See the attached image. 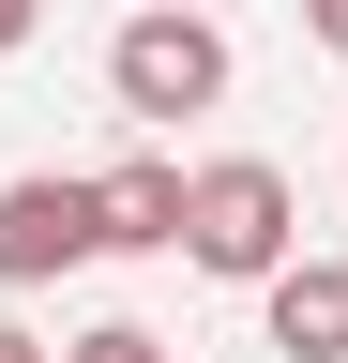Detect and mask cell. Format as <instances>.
<instances>
[{"label":"cell","instance_id":"cell-1","mask_svg":"<svg viewBox=\"0 0 348 363\" xmlns=\"http://www.w3.org/2000/svg\"><path fill=\"white\" fill-rule=\"evenodd\" d=\"M303 242V197H288V167L273 152H228V167H182V257L197 272H228V288H257Z\"/></svg>","mask_w":348,"mask_h":363},{"label":"cell","instance_id":"cell-2","mask_svg":"<svg viewBox=\"0 0 348 363\" xmlns=\"http://www.w3.org/2000/svg\"><path fill=\"white\" fill-rule=\"evenodd\" d=\"M228 30L197 16V0H137L106 45V91H121V121H197V106H228Z\"/></svg>","mask_w":348,"mask_h":363},{"label":"cell","instance_id":"cell-3","mask_svg":"<svg viewBox=\"0 0 348 363\" xmlns=\"http://www.w3.org/2000/svg\"><path fill=\"white\" fill-rule=\"evenodd\" d=\"M76 257H106V197L76 167H30L0 182V288H61Z\"/></svg>","mask_w":348,"mask_h":363},{"label":"cell","instance_id":"cell-4","mask_svg":"<svg viewBox=\"0 0 348 363\" xmlns=\"http://www.w3.org/2000/svg\"><path fill=\"white\" fill-rule=\"evenodd\" d=\"M257 303H273V348L288 363H348V257H273V272H257Z\"/></svg>","mask_w":348,"mask_h":363},{"label":"cell","instance_id":"cell-5","mask_svg":"<svg viewBox=\"0 0 348 363\" xmlns=\"http://www.w3.org/2000/svg\"><path fill=\"white\" fill-rule=\"evenodd\" d=\"M91 197H106V257H182V167H106L91 182Z\"/></svg>","mask_w":348,"mask_h":363},{"label":"cell","instance_id":"cell-6","mask_svg":"<svg viewBox=\"0 0 348 363\" xmlns=\"http://www.w3.org/2000/svg\"><path fill=\"white\" fill-rule=\"evenodd\" d=\"M61 363H167V333H152V318H91Z\"/></svg>","mask_w":348,"mask_h":363},{"label":"cell","instance_id":"cell-7","mask_svg":"<svg viewBox=\"0 0 348 363\" xmlns=\"http://www.w3.org/2000/svg\"><path fill=\"white\" fill-rule=\"evenodd\" d=\"M30 30H46V0H0V61H16V45H30Z\"/></svg>","mask_w":348,"mask_h":363},{"label":"cell","instance_id":"cell-8","mask_svg":"<svg viewBox=\"0 0 348 363\" xmlns=\"http://www.w3.org/2000/svg\"><path fill=\"white\" fill-rule=\"evenodd\" d=\"M303 30H318V45H333V61H348V0H303Z\"/></svg>","mask_w":348,"mask_h":363},{"label":"cell","instance_id":"cell-9","mask_svg":"<svg viewBox=\"0 0 348 363\" xmlns=\"http://www.w3.org/2000/svg\"><path fill=\"white\" fill-rule=\"evenodd\" d=\"M0 363H46V333H16V318H0Z\"/></svg>","mask_w":348,"mask_h":363},{"label":"cell","instance_id":"cell-10","mask_svg":"<svg viewBox=\"0 0 348 363\" xmlns=\"http://www.w3.org/2000/svg\"><path fill=\"white\" fill-rule=\"evenodd\" d=\"M167 363H182V348H167Z\"/></svg>","mask_w":348,"mask_h":363}]
</instances>
